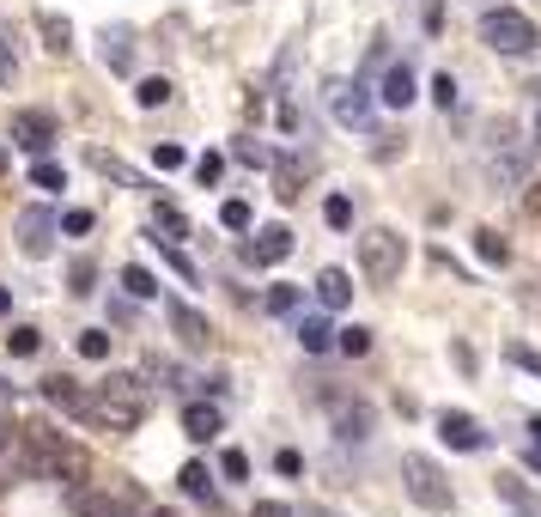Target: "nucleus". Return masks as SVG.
Returning <instances> with one entry per match:
<instances>
[{
    "mask_svg": "<svg viewBox=\"0 0 541 517\" xmlns=\"http://www.w3.org/2000/svg\"><path fill=\"white\" fill-rule=\"evenodd\" d=\"M146 408H152L146 378H134V372H110V378L98 384V396L86 402V420L104 426V432H134V426L146 420Z\"/></svg>",
    "mask_w": 541,
    "mask_h": 517,
    "instance_id": "nucleus-1",
    "label": "nucleus"
},
{
    "mask_svg": "<svg viewBox=\"0 0 541 517\" xmlns=\"http://www.w3.org/2000/svg\"><path fill=\"white\" fill-rule=\"evenodd\" d=\"M25 438H31V463H37V481H61L67 493L73 487H86V475H92V457L73 445V438H61V432H37V426H25Z\"/></svg>",
    "mask_w": 541,
    "mask_h": 517,
    "instance_id": "nucleus-2",
    "label": "nucleus"
},
{
    "mask_svg": "<svg viewBox=\"0 0 541 517\" xmlns=\"http://www.w3.org/2000/svg\"><path fill=\"white\" fill-rule=\"evenodd\" d=\"M402 262H408V244L396 238V232H365L359 238V268H365V280L371 286H396L402 280Z\"/></svg>",
    "mask_w": 541,
    "mask_h": 517,
    "instance_id": "nucleus-3",
    "label": "nucleus"
},
{
    "mask_svg": "<svg viewBox=\"0 0 541 517\" xmlns=\"http://www.w3.org/2000/svg\"><path fill=\"white\" fill-rule=\"evenodd\" d=\"M402 475H408L414 505H426V511H450V481H444V469H438L432 457L408 451V457H402Z\"/></svg>",
    "mask_w": 541,
    "mask_h": 517,
    "instance_id": "nucleus-4",
    "label": "nucleus"
},
{
    "mask_svg": "<svg viewBox=\"0 0 541 517\" xmlns=\"http://www.w3.org/2000/svg\"><path fill=\"white\" fill-rule=\"evenodd\" d=\"M481 37H487L493 49H505V55H529V49H535V25H529L517 7H493V13L481 19Z\"/></svg>",
    "mask_w": 541,
    "mask_h": 517,
    "instance_id": "nucleus-5",
    "label": "nucleus"
},
{
    "mask_svg": "<svg viewBox=\"0 0 541 517\" xmlns=\"http://www.w3.org/2000/svg\"><path fill=\"white\" fill-rule=\"evenodd\" d=\"M13 232H19V250H25L31 262H43V256L55 250V232H61V219H55L49 207H25V213L13 219Z\"/></svg>",
    "mask_w": 541,
    "mask_h": 517,
    "instance_id": "nucleus-6",
    "label": "nucleus"
},
{
    "mask_svg": "<svg viewBox=\"0 0 541 517\" xmlns=\"http://www.w3.org/2000/svg\"><path fill=\"white\" fill-rule=\"evenodd\" d=\"M55 116L49 110H13V146H19V153H31V159H43L49 153V146H55Z\"/></svg>",
    "mask_w": 541,
    "mask_h": 517,
    "instance_id": "nucleus-7",
    "label": "nucleus"
},
{
    "mask_svg": "<svg viewBox=\"0 0 541 517\" xmlns=\"http://www.w3.org/2000/svg\"><path fill=\"white\" fill-rule=\"evenodd\" d=\"M438 432H444V445H450V451H487V432H481L475 414L444 408V414H438Z\"/></svg>",
    "mask_w": 541,
    "mask_h": 517,
    "instance_id": "nucleus-8",
    "label": "nucleus"
},
{
    "mask_svg": "<svg viewBox=\"0 0 541 517\" xmlns=\"http://www.w3.org/2000/svg\"><path fill=\"white\" fill-rule=\"evenodd\" d=\"M286 256H292V232L286 226H268V232H256V244H244V262L250 268H274Z\"/></svg>",
    "mask_w": 541,
    "mask_h": 517,
    "instance_id": "nucleus-9",
    "label": "nucleus"
},
{
    "mask_svg": "<svg viewBox=\"0 0 541 517\" xmlns=\"http://www.w3.org/2000/svg\"><path fill=\"white\" fill-rule=\"evenodd\" d=\"M165 317H171V329H177V341L183 347H207V317L195 311V305H183V299H165Z\"/></svg>",
    "mask_w": 541,
    "mask_h": 517,
    "instance_id": "nucleus-10",
    "label": "nucleus"
},
{
    "mask_svg": "<svg viewBox=\"0 0 541 517\" xmlns=\"http://www.w3.org/2000/svg\"><path fill=\"white\" fill-rule=\"evenodd\" d=\"M37 390H43V402H49V408H61V414H80V420H86V402H92V396H86L80 384H73V378H61V372H55V378H43Z\"/></svg>",
    "mask_w": 541,
    "mask_h": 517,
    "instance_id": "nucleus-11",
    "label": "nucleus"
},
{
    "mask_svg": "<svg viewBox=\"0 0 541 517\" xmlns=\"http://www.w3.org/2000/svg\"><path fill=\"white\" fill-rule=\"evenodd\" d=\"M329 110L341 116V122H371V98H365V86H329Z\"/></svg>",
    "mask_w": 541,
    "mask_h": 517,
    "instance_id": "nucleus-12",
    "label": "nucleus"
},
{
    "mask_svg": "<svg viewBox=\"0 0 541 517\" xmlns=\"http://www.w3.org/2000/svg\"><path fill=\"white\" fill-rule=\"evenodd\" d=\"M183 438H195V445L219 438V408H213V402H189V408H183Z\"/></svg>",
    "mask_w": 541,
    "mask_h": 517,
    "instance_id": "nucleus-13",
    "label": "nucleus"
},
{
    "mask_svg": "<svg viewBox=\"0 0 541 517\" xmlns=\"http://www.w3.org/2000/svg\"><path fill=\"white\" fill-rule=\"evenodd\" d=\"M317 299H323V311L353 305V280H347V268H323V274H317Z\"/></svg>",
    "mask_w": 541,
    "mask_h": 517,
    "instance_id": "nucleus-14",
    "label": "nucleus"
},
{
    "mask_svg": "<svg viewBox=\"0 0 541 517\" xmlns=\"http://www.w3.org/2000/svg\"><path fill=\"white\" fill-rule=\"evenodd\" d=\"M383 104H390V110H408L414 104V73L408 67H390V73H383V92H377Z\"/></svg>",
    "mask_w": 541,
    "mask_h": 517,
    "instance_id": "nucleus-15",
    "label": "nucleus"
},
{
    "mask_svg": "<svg viewBox=\"0 0 541 517\" xmlns=\"http://www.w3.org/2000/svg\"><path fill=\"white\" fill-rule=\"evenodd\" d=\"M298 347H304V353H329V347H335L329 317H298Z\"/></svg>",
    "mask_w": 541,
    "mask_h": 517,
    "instance_id": "nucleus-16",
    "label": "nucleus"
},
{
    "mask_svg": "<svg viewBox=\"0 0 541 517\" xmlns=\"http://www.w3.org/2000/svg\"><path fill=\"white\" fill-rule=\"evenodd\" d=\"M67 499H73V511H80V517H128L116 499H104V493H92V487H73Z\"/></svg>",
    "mask_w": 541,
    "mask_h": 517,
    "instance_id": "nucleus-17",
    "label": "nucleus"
},
{
    "mask_svg": "<svg viewBox=\"0 0 541 517\" xmlns=\"http://www.w3.org/2000/svg\"><path fill=\"white\" fill-rule=\"evenodd\" d=\"M37 31H43V43H49L55 55H67V49H73V25H67L61 13H49V7H43V13H37Z\"/></svg>",
    "mask_w": 541,
    "mask_h": 517,
    "instance_id": "nucleus-18",
    "label": "nucleus"
},
{
    "mask_svg": "<svg viewBox=\"0 0 541 517\" xmlns=\"http://www.w3.org/2000/svg\"><path fill=\"white\" fill-rule=\"evenodd\" d=\"M104 67H116V73L134 67V43H128V31H104Z\"/></svg>",
    "mask_w": 541,
    "mask_h": 517,
    "instance_id": "nucleus-19",
    "label": "nucleus"
},
{
    "mask_svg": "<svg viewBox=\"0 0 541 517\" xmlns=\"http://www.w3.org/2000/svg\"><path fill=\"white\" fill-rule=\"evenodd\" d=\"M298 183H304V165H298V159H280V165H274V195H280V201H298V195H304Z\"/></svg>",
    "mask_w": 541,
    "mask_h": 517,
    "instance_id": "nucleus-20",
    "label": "nucleus"
},
{
    "mask_svg": "<svg viewBox=\"0 0 541 517\" xmlns=\"http://www.w3.org/2000/svg\"><path fill=\"white\" fill-rule=\"evenodd\" d=\"M152 232H165V238H189V219H183V207L159 201V207H152Z\"/></svg>",
    "mask_w": 541,
    "mask_h": 517,
    "instance_id": "nucleus-21",
    "label": "nucleus"
},
{
    "mask_svg": "<svg viewBox=\"0 0 541 517\" xmlns=\"http://www.w3.org/2000/svg\"><path fill=\"white\" fill-rule=\"evenodd\" d=\"M335 347H341L347 359H365V353H371V329H365V323H347V329H335Z\"/></svg>",
    "mask_w": 541,
    "mask_h": 517,
    "instance_id": "nucleus-22",
    "label": "nucleus"
},
{
    "mask_svg": "<svg viewBox=\"0 0 541 517\" xmlns=\"http://www.w3.org/2000/svg\"><path fill=\"white\" fill-rule=\"evenodd\" d=\"M219 226H225V232H250V226H256L250 201H225V207H219Z\"/></svg>",
    "mask_w": 541,
    "mask_h": 517,
    "instance_id": "nucleus-23",
    "label": "nucleus"
},
{
    "mask_svg": "<svg viewBox=\"0 0 541 517\" xmlns=\"http://www.w3.org/2000/svg\"><path fill=\"white\" fill-rule=\"evenodd\" d=\"M231 159L250 165V171H268V165H274V153H268V146H256V140H238V146H231Z\"/></svg>",
    "mask_w": 541,
    "mask_h": 517,
    "instance_id": "nucleus-24",
    "label": "nucleus"
},
{
    "mask_svg": "<svg viewBox=\"0 0 541 517\" xmlns=\"http://www.w3.org/2000/svg\"><path fill=\"white\" fill-rule=\"evenodd\" d=\"M122 286H128V299H159V280L146 268H122Z\"/></svg>",
    "mask_w": 541,
    "mask_h": 517,
    "instance_id": "nucleus-25",
    "label": "nucleus"
},
{
    "mask_svg": "<svg viewBox=\"0 0 541 517\" xmlns=\"http://www.w3.org/2000/svg\"><path fill=\"white\" fill-rule=\"evenodd\" d=\"M92 171H104V177H116L122 189H140V177L122 165V159H110V153H92Z\"/></svg>",
    "mask_w": 541,
    "mask_h": 517,
    "instance_id": "nucleus-26",
    "label": "nucleus"
},
{
    "mask_svg": "<svg viewBox=\"0 0 541 517\" xmlns=\"http://www.w3.org/2000/svg\"><path fill=\"white\" fill-rule=\"evenodd\" d=\"M475 256H481V262H493V268H505V256H511V250H505V238H499V232H475Z\"/></svg>",
    "mask_w": 541,
    "mask_h": 517,
    "instance_id": "nucleus-27",
    "label": "nucleus"
},
{
    "mask_svg": "<svg viewBox=\"0 0 541 517\" xmlns=\"http://www.w3.org/2000/svg\"><path fill=\"white\" fill-rule=\"evenodd\" d=\"M177 481H183V493H189V499H207V505H213V487H207V481H213V475H207V469H201V463H189V469H183V475H177Z\"/></svg>",
    "mask_w": 541,
    "mask_h": 517,
    "instance_id": "nucleus-28",
    "label": "nucleus"
},
{
    "mask_svg": "<svg viewBox=\"0 0 541 517\" xmlns=\"http://www.w3.org/2000/svg\"><path fill=\"white\" fill-rule=\"evenodd\" d=\"M152 250H159V256H165V262H171V268H177L183 280H195V262H189V256H183V250H177L171 238H159V232H152Z\"/></svg>",
    "mask_w": 541,
    "mask_h": 517,
    "instance_id": "nucleus-29",
    "label": "nucleus"
},
{
    "mask_svg": "<svg viewBox=\"0 0 541 517\" xmlns=\"http://www.w3.org/2000/svg\"><path fill=\"white\" fill-rule=\"evenodd\" d=\"M31 183H37V189H67V171H61L55 159H37V165H31Z\"/></svg>",
    "mask_w": 541,
    "mask_h": 517,
    "instance_id": "nucleus-30",
    "label": "nucleus"
},
{
    "mask_svg": "<svg viewBox=\"0 0 541 517\" xmlns=\"http://www.w3.org/2000/svg\"><path fill=\"white\" fill-rule=\"evenodd\" d=\"M335 426H341V438H365V432H371V414H365V408H341Z\"/></svg>",
    "mask_w": 541,
    "mask_h": 517,
    "instance_id": "nucleus-31",
    "label": "nucleus"
},
{
    "mask_svg": "<svg viewBox=\"0 0 541 517\" xmlns=\"http://www.w3.org/2000/svg\"><path fill=\"white\" fill-rule=\"evenodd\" d=\"M140 110H159V104H171V80H140Z\"/></svg>",
    "mask_w": 541,
    "mask_h": 517,
    "instance_id": "nucleus-32",
    "label": "nucleus"
},
{
    "mask_svg": "<svg viewBox=\"0 0 541 517\" xmlns=\"http://www.w3.org/2000/svg\"><path fill=\"white\" fill-rule=\"evenodd\" d=\"M323 219H329L335 232H347V226H353V201H347V195H329V201H323Z\"/></svg>",
    "mask_w": 541,
    "mask_h": 517,
    "instance_id": "nucleus-33",
    "label": "nucleus"
},
{
    "mask_svg": "<svg viewBox=\"0 0 541 517\" xmlns=\"http://www.w3.org/2000/svg\"><path fill=\"white\" fill-rule=\"evenodd\" d=\"M67 280H73V292L86 299V292H98V286H92V280H98V262H86V256H80V262L67 268Z\"/></svg>",
    "mask_w": 541,
    "mask_h": 517,
    "instance_id": "nucleus-34",
    "label": "nucleus"
},
{
    "mask_svg": "<svg viewBox=\"0 0 541 517\" xmlns=\"http://www.w3.org/2000/svg\"><path fill=\"white\" fill-rule=\"evenodd\" d=\"M7 347H13V353H19V359H31V353H37V347H43V335H37V329H31V323H19V329H13V335H7Z\"/></svg>",
    "mask_w": 541,
    "mask_h": 517,
    "instance_id": "nucleus-35",
    "label": "nucleus"
},
{
    "mask_svg": "<svg viewBox=\"0 0 541 517\" xmlns=\"http://www.w3.org/2000/svg\"><path fill=\"white\" fill-rule=\"evenodd\" d=\"M219 171H225V159H219V153H201V159H195V183H201V189H213V183H219Z\"/></svg>",
    "mask_w": 541,
    "mask_h": 517,
    "instance_id": "nucleus-36",
    "label": "nucleus"
},
{
    "mask_svg": "<svg viewBox=\"0 0 541 517\" xmlns=\"http://www.w3.org/2000/svg\"><path fill=\"white\" fill-rule=\"evenodd\" d=\"M80 359H110V335L104 329H86L80 335Z\"/></svg>",
    "mask_w": 541,
    "mask_h": 517,
    "instance_id": "nucleus-37",
    "label": "nucleus"
},
{
    "mask_svg": "<svg viewBox=\"0 0 541 517\" xmlns=\"http://www.w3.org/2000/svg\"><path fill=\"white\" fill-rule=\"evenodd\" d=\"M219 475H225V481H250V457H244V451H225V457H219Z\"/></svg>",
    "mask_w": 541,
    "mask_h": 517,
    "instance_id": "nucleus-38",
    "label": "nucleus"
},
{
    "mask_svg": "<svg viewBox=\"0 0 541 517\" xmlns=\"http://www.w3.org/2000/svg\"><path fill=\"white\" fill-rule=\"evenodd\" d=\"M505 359H511V365H523L529 378H541V353H535V347H523V341H517V347H505Z\"/></svg>",
    "mask_w": 541,
    "mask_h": 517,
    "instance_id": "nucleus-39",
    "label": "nucleus"
},
{
    "mask_svg": "<svg viewBox=\"0 0 541 517\" xmlns=\"http://www.w3.org/2000/svg\"><path fill=\"white\" fill-rule=\"evenodd\" d=\"M268 311H298V286H268Z\"/></svg>",
    "mask_w": 541,
    "mask_h": 517,
    "instance_id": "nucleus-40",
    "label": "nucleus"
},
{
    "mask_svg": "<svg viewBox=\"0 0 541 517\" xmlns=\"http://www.w3.org/2000/svg\"><path fill=\"white\" fill-rule=\"evenodd\" d=\"M432 104H438V110H456V80H450V73H438V80H432Z\"/></svg>",
    "mask_w": 541,
    "mask_h": 517,
    "instance_id": "nucleus-41",
    "label": "nucleus"
},
{
    "mask_svg": "<svg viewBox=\"0 0 541 517\" xmlns=\"http://www.w3.org/2000/svg\"><path fill=\"white\" fill-rule=\"evenodd\" d=\"M499 493H505V499H511L517 511H535V499L523 493V481H511V475H499Z\"/></svg>",
    "mask_w": 541,
    "mask_h": 517,
    "instance_id": "nucleus-42",
    "label": "nucleus"
},
{
    "mask_svg": "<svg viewBox=\"0 0 541 517\" xmlns=\"http://www.w3.org/2000/svg\"><path fill=\"white\" fill-rule=\"evenodd\" d=\"M61 232H73V238L92 232V213H86V207H67V213H61Z\"/></svg>",
    "mask_w": 541,
    "mask_h": 517,
    "instance_id": "nucleus-43",
    "label": "nucleus"
},
{
    "mask_svg": "<svg viewBox=\"0 0 541 517\" xmlns=\"http://www.w3.org/2000/svg\"><path fill=\"white\" fill-rule=\"evenodd\" d=\"M152 165H159V171H177V165H183V146H171V140L152 146Z\"/></svg>",
    "mask_w": 541,
    "mask_h": 517,
    "instance_id": "nucleus-44",
    "label": "nucleus"
},
{
    "mask_svg": "<svg viewBox=\"0 0 541 517\" xmlns=\"http://www.w3.org/2000/svg\"><path fill=\"white\" fill-rule=\"evenodd\" d=\"M250 517H292V505H280V499H256Z\"/></svg>",
    "mask_w": 541,
    "mask_h": 517,
    "instance_id": "nucleus-45",
    "label": "nucleus"
},
{
    "mask_svg": "<svg viewBox=\"0 0 541 517\" xmlns=\"http://www.w3.org/2000/svg\"><path fill=\"white\" fill-rule=\"evenodd\" d=\"M274 469H280V475H298V469H304V457H298V451H280V457H274Z\"/></svg>",
    "mask_w": 541,
    "mask_h": 517,
    "instance_id": "nucleus-46",
    "label": "nucleus"
},
{
    "mask_svg": "<svg viewBox=\"0 0 541 517\" xmlns=\"http://www.w3.org/2000/svg\"><path fill=\"white\" fill-rule=\"evenodd\" d=\"M7 311H13V292H7V286H0V317H7Z\"/></svg>",
    "mask_w": 541,
    "mask_h": 517,
    "instance_id": "nucleus-47",
    "label": "nucleus"
},
{
    "mask_svg": "<svg viewBox=\"0 0 541 517\" xmlns=\"http://www.w3.org/2000/svg\"><path fill=\"white\" fill-rule=\"evenodd\" d=\"M0 73H7V80H13V55H7V49H0Z\"/></svg>",
    "mask_w": 541,
    "mask_h": 517,
    "instance_id": "nucleus-48",
    "label": "nucleus"
},
{
    "mask_svg": "<svg viewBox=\"0 0 541 517\" xmlns=\"http://www.w3.org/2000/svg\"><path fill=\"white\" fill-rule=\"evenodd\" d=\"M529 432H535V451H541V420H529Z\"/></svg>",
    "mask_w": 541,
    "mask_h": 517,
    "instance_id": "nucleus-49",
    "label": "nucleus"
},
{
    "mask_svg": "<svg viewBox=\"0 0 541 517\" xmlns=\"http://www.w3.org/2000/svg\"><path fill=\"white\" fill-rule=\"evenodd\" d=\"M7 165H13V159H7V146H0V177H7Z\"/></svg>",
    "mask_w": 541,
    "mask_h": 517,
    "instance_id": "nucleus-50",
    "label": "nucleus"
},
{
    "mask_svg": "<svg viewBox=\"0 0 541 517\" xmlns=\"http://www.w3.org/2000/svg\"><path fill=\"white\" fill-rule=\"evenodd\" d=\"M152 517H177V511H152Z\"/></svg>",
    "mask_w": 541,
    "mask_h": 517,
    "instance_id": "nucleus-51",
    "label": "nucleus"
},
{
    "mask_svg": "<svg viewBox=\"0 0 541 517\" xmlns=\"http://www.w3.org/2000/svg\"><path fill=\"white\" fill-rule=\"evenodd\" d=\"M535 128H541V122H535Z\"/></svg>",
    "mask_w": 541,
    "mask_h": 517,
    "instance_id": "nucleus-52",
    "label": "nucleus"
}]
</instances>
